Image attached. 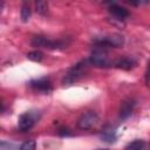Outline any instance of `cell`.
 I'll return each instance as SVG.
<instances>
[{
  "instance_id": "obj_9",
  "label": "cell",
  "mask_w": 150,
  "mask_h": 150,
  "mask_svg": "<svg viewBox=\"0 0 150 150\" xmlns=\"http://www.w3.org/2000/svg\"><path fill=\"white\" fill-rule=\"evenodd\" d=\"M108 11L114 18H116L118 20H124L125 18L129 16L128 9H125L124 7H122V6L117 5V4H110L109 7H108Z\"/></svg>"
},
{
  "instance_id": "obj_19",
  "label": "cell",
  "mask_w": 150,
  "mask_h": 150,
  "mask_svg": "<svg viewBox=\"0 0 150 150\" xmlns=\"http://www.w3.org/2000/svg\"><path fill=\"white\" fill-rule=\"evenodd\" d=\"M59 134L62 135V136H64V135H70V132H69L68 129H60V130H59Z\"/></svg>"
},
{
  "instance_id": "obj_16",
  "label": "cell",
  "mask_w": 150,
  "mask_h": 150,
  "mask_svg": "<svg viewBox=\"0 0 150 150\" xmlns=\"http://www.w3.org/2000/svg\"><path fill=\"white\" fill-rule=\"evenodd\" d=\"M36 6V12L41 15H45L47 13V9H48V4L46 1H38L35 4Z\"/></svg>"
},
{
  "instance_id": "obj_15",
  "label": "cell",
  "mask_w": 150,
  "mask_h": 150,
  "mask_svg": "<svg viewBox=\"0 0 150 150\" xmlns=\"http://www.w3.org/2000/svg\"><path fill=\"white\" fill-rule=\"evenodd\" d=\"M27 57H28L29 60L34 61V62H40V61L43 59V55H42V53L39 52V50H33V52H29V53L27 54Z\"/></svg>"
},
{
  "instance_id": "obj_2",
  "label": "cell",
  "mask_w": 150,
  "mask_h": 150,
  "mask_svg": "<svg viewBox=\"0 0 150 150\" xmlns=\"http://www.w3.org/2000/svg\"><path fill=\"white\" fill-rule=\"evenodd\" d=\"M88 63H89L88 60H82V61L77 62L76 64H74L71 68H69L62 79V83L63 84H71V83L76 82L79 79H81L86 73Z\"/></svg>"
},
{
  "instance_id": "obj_6",
  "label": "cell",
  "mask_w": 150,
  "mask_h": 150,
  "mask_svg": "<svg viewBox=\"0 0 150 150\" xmlns=\"http://www.w3.org/2000/svg\"><path fill=\"white\" fill-rule=\"evenodd\" d=\"M38 120H39L38 111H26L21 114L18 118V129L22 132L28 131L33 128V125Z\"/></svg>"
},
{
  "instance_id": "obj_5",
  "label": "cell",
  "mask_w": 150,
  "mask_h": 150,
  "mask_svg": "<svg viewBox=\"0 0 150 150\" xmlns=\"http://www.w3.org/2000/svg\"><path fill=\"white\" fill-rule=\"evenodd\" d=\"M98 122H100V117L95 111H86L79 117L76 125L81 130H90L95 128L98 124Z\"/></svg>"
},
{
  "instance_id": "obj_1",
  "label": "cell",
  "mask_w": 150,
  "mask_h": 150,
  "mask_svg": "<svg viewBox=\"0 0 150 150\" xmlns=\"http://www.w3.org/2000/svg\"><path fill=\"white\" fill-rule=\"evenodd\" d=\"M124 43V38L121 34H105L101 36H95L93 39V45L95 48L107 49V48H118L122 47Z\"/></svg>"
},
{
  "instance_id": "obj_8",
  "label": "cell",
  "mask_w": 150,
  "mask_h": 150,
  "mask_svg": "<svg viewBox=\"0 0 150 150\" xmlns=\"http://www.w3.org/2000/svg\"><path fill=\"white\" fill-rule=\"evenodd\" d=\"M135 107H136V101L134 98H127V100H124L121 103V107H120V110H118L120 118L124 120V118L129 117L132 114Z\"/></svg>"
},
{
  "instance_id": "obj_14",
  "label": "cell",
  "mask_w": 150,
  "mask_h": 150,
  "mask_svg": "<svg viewBox=\"0 0 150 150\" xmlns=\"http://www.w3.org/2000/svg\"><path fill=\"white\" fill-rule=\"evenodd\" d=\"M36 149V142L34 139H28L23 142L18 150H35Z\"/></svg>"
},
{
  "instance_id": "obj_4",
  "label": "cell",
  "mask_w": 150,
  "mask_h": 150,
  "mask_svg": "<svg viewBox=\"0 0 150 150\" xmlns=\"http://www.w3.org/2000/svg\"><path fill=\"white\" fill-rule=\"evenodd\" d=\"M88 62L95 67H100V68H108V67H111L112 66V62L111 60L109 59L105 49H101V48H95L89 59H88Z\"/></svg>"
},
{
  "instance_id": "obj_20",
  "label": "cell",
  "mask_w": 150,
  "mask_h": 150,
  "mask_svg": "<svg viewBox=\"0 0 150 150\" xmlns=\"http://www.w3.org/2000/svg\"><path fill=\"white\" fill-rule=\"evenodd\" d=\"M97 150H108V149H97Z\"/></svg>"
},
{
  "instance_id": "obj_12",
  "label": "cell",
  "mask_w": 150,
  "mask_h": 150,
  "mask_svg": "<svg viewBox=\"0 0 150 150\" xmlns=\"http://www.w3.org/2000/svg\"><path fill=\"white\" fill-rule=\"evenodd\" d=\"M20 16L22 22H27L30 18V6L28 2H23L21 6V11H20Z\"/></svg>"
},
{
  "instance_id": "obj_13",
  "label": "cell",
  "mask_w": 150,
  "mask_h": 150,
  "mask_svg": "<svg viewBox=\"0 0 150 150\" xmlns=\"http://www.w3.org/2000/svg\"><path fill=\"white\" fill-rule=\"evenodd\" d=\"M102 138L105 142H115L116 139V132L114 129H105L102 134Z\"/></svg>"
},
{
  "instance_id": "obj_11",
  "label": "cell",
  "mask_w": 150,
  "mask_h": 150,
  "mask_svg": "<svg viewBox=\"0 0 150 150\" xmlns=\"http://www.w3.org/2000/svg\"><path fill=\"white\" fill-rule=\"evenodd\" d=\"M149 145L143 139H134L130 143L127 144L124 150H148Z\"/></svg>"
},
{
  "instance_id": "obj_7",
  "label": "cell",
  "mask_w": 150,
  "mask_h": 150,
  "mask_svg": "<svg viewBox=\"0 0 150 150\" xmlns=\"http://www.w3.org/2000/svg\"><path fill=\"white\" fill-rule=\"evenodd\" d=\"M29 86L38 90V91H42V93H49L52 90V82L49 81V79L47 77H41V79H36L29 82Z\"/></svg>"
},
{
  "instance_id": "obj_10",
  "label": "cell",
  "mask_w": 150,
  "mask_h": 150,
  "mask_svg": "<svg viewBox=\"0 0 150 150\" xmlns=\"http://www.w3.org/2000/svg\"><path fill=\"white\" fill-rule=\"evenodd\" d=\"M112 64H114V67H116L118 69L129 70L136 66V60L132 57H129V56H124V57H121L117 61H115Z\"/></svg>"
},
{
  "instance_id": "obj_3",
  "label": "cell",
  "mask_w": 150,
  "mask_h": 150,
  "mask_svg": "<svg viewBox=\"0 0 150 150\" xmlns=\"http://www.w3.org/2000/svg\"><path fill=\"white\" fill-rule=\"evenodd\" d=\"M30 45L38 48H46V49H61L68 46V42L64 40H52L41 35H36L32 39Z\"/></svg>"
},
{
  "instance_id": "obj_18",
  "label": "cell",
  "mask_w": 150,
  "mask_h": 150,
  "mask_svg": "<svg viewBox=\"0 0 150 150\" xmlns=\"http://www.w3.org/2000/svg\"><path fill=\"white\" fill-rule=\"evenodd\" d=\"M145 83L148 87H150V60L148 62V67L145 70Z\"/></svg>"
},
{
  "instance_id": "obj_17",
  "label": "cell",
  "mask_w": 150,
  "mask_h": 150,
  "mask_svg": "<svg viewBox=\"0 0 150 150\" xmlns=\"http://www.w3.org/2000/svg\"><path fill=\"white\" fill-rule=\"evenodd\" d=\"M16 145L13 142H8V141H1L0 144V150H15Z\"/></svg>"
}]
</instances>
